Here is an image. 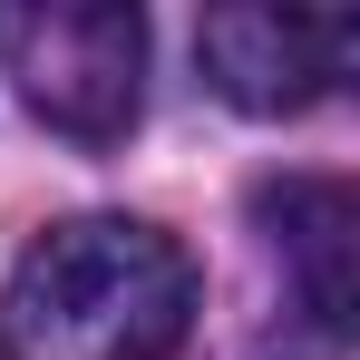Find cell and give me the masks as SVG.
Wrapping results in <instances>:
<instances>
[{"label": "cell", "instance_id": "obj_1", "mask_svg": "<svg viewBox=\"0 0 360 360\" xmlns=\"http://www.w3.org/2000/svg\"><path fill=\"white\" fill-rule=\"evenodd\" d=\"M195 341V263L136 214L49 224L10 263L0 360H185Z\"/></svg>", "mask_w": 360, "mask_h": 360}, {"label": "cell", "instance_id": "obj_2", "mask_svg": "<svg viewBox=\"0 0 360 360\" xmlns=\"http://www.w3.org/2000/svg\"><path fill=\"white\" fill-rule=\"evenodd\" d=\"M10 68L39 127L68 146H117L146 108V20L117 0H49L10 20Z\"/></svg>", "mask_w": 360, "mask_h": 360}, {"label": "cell", "instance_id": "obj_3", "mask_svg": "<svg viewBox=\"0 0 360 360\" xmlns=\"http://www.w3.org/2000/svg\"><path fill=\"white\" fill-rule=\"evenodd\" d=\"M360 20L341 10H205L195 59L243 117H302L351 78Z\"/></svg>", "mask_w": 360, "mask_h": 360}, {"label": "cell", "instance_id": "obj_4", "mask_svg": "<svg viewBox=\"0 0 360 360\" xmlns=\"http://www.w3.org/2000/svg\"><path fill=\"white\" fill-rule=\"evenodd\" d=\"M263 224H273V253L292 263L311 321L351 331V185L283 176V185H263Z\"/></svg>", "mask_w": 360, "mask_h": 360}]
</instances>
